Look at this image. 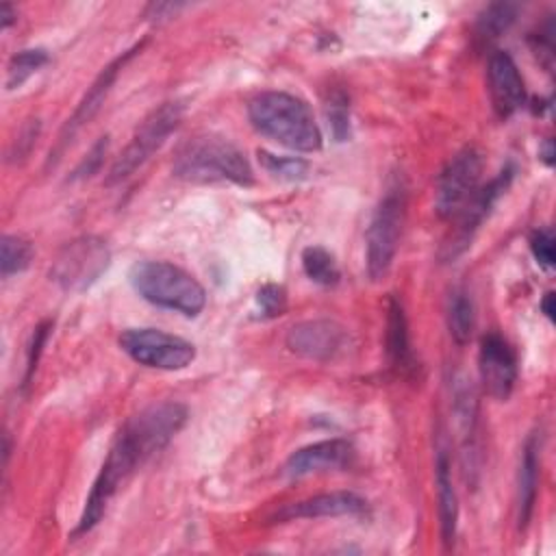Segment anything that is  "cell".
Segmentation results:
<instances>
[{
    "instance_id": "obj_22",
    "label": "cell",
    "mask_w": 556,
    "mask_h": 556,
    "mask_svg": "<svg viewBox=\"0 0 556 556\" xmlns=\"http://www.w3.org/2000/svg\"><path fill=\"white\" fill-rule=\"evenodd\" d=\"M519 7L515 2H491L478 15L476 35L480 41H493L504 35L517 20Z\"/></svg>"
},
{
    "instance_id": "obj_13",
    "label": "cell",
    "mask_w": 556,
    "mask_h": 556,
    "mask_svg": "<svg viewBox=\"0 0 556 556\" xmlns=\"http://www.w3.org/2000/svg\"><path fill=\"white\" fill-rule=\"evenodd\" d=\"M348 341V332L343 326L330 319H306L289 328L287 348L311 361H330L334 358Z\"/></svg>"
},
{
    "instance_id": "obj_32",
    "label": "cell",
    "mask_w": 556,
    "mask_h": 556,
    "mask_svg": "<svg viewBox=\"0 0 556 556\" xmlns=\"http://www.w3.org/2000/svg\"><path fill=\"white\" fill-rule=\"evenodd\" d=\"M106 150H109V137H100V139L93 143V148L85 154V159L78 163V167L74 169L72 180H83V178L93 176V174L100 169Z\"/></svg>"
},
{
    "instance_id": "obj_6",
    "label": "cell",
    "mask_w": 556,
    "mask_h": 556,
    "mask_svg": "<svg viewBox=\"0 0 556 556\" xmlns=\"http://www.w3.org/2000/svg\"><path fill=\"white\" fill-rule=\"evenodd\" d=\"M180 119H182V104L176 100L163 102L161 106L152 109L137 126L128 146L113 161L106 174V185H117L128 176H132L180 126Z\"/></svg>"
},
{
    "instance_id": "obj_11",
    "label": "cell",
    "mask_w": 556,
    "mask_h": 556,
    "mask_svg": "<svg viewBox=\"0 0 556 556\" xmlns=\"http://www.w3.org/2000/svg\"><path fill=\"white\" fill-rule=\"evenodd\" d=\"M515 176V169L508 165L504 167L497 176H493L486 185H480L478 191L473 193V198L465 204V208L454 217L456 224V232L452 237L450 243H445V252L443 258H456L458 254H463L467 250V245H471V239L476 235V230L480 228V224L484 222V217H489L491 208L495 206V202L500 200V195L508 189L510 180Z\"/></svg>"
},
{
    "instance_id": "obj_27",
    "label": "cell",
    "mask_w": 556,
    "mask_h": 556,
    "mask_svg": "<svg viewBox=\"0 0 556 556\" xmlns=\"http://www.w3.org/2000/svg\"><path fill=\"white\" fill-rule=\"evenodd\" d=\"M326 117L330 132L337 141H345L350 137V100L343 91H332L326 100Z\"/></svg>"
},
{
    "instance_id": "obj_33",
    "label": "cell",
    "mask_w": 556,
    "mask_h": 556,
    "mask_svg": "<svg viewBox=\"0 0 556 556\" xmlns=\"http://www.w3.org/2000/svg\"><path fill=\"white\" fill-rule=\"evenodd\" d=\"M182 9H185L182 2H150L143 9V17L152 24H161V22H167V20L176 17V13L182 11Z\"/></svg>"
},
{
    "instance_id": "obj_21",
    "label": "cell",
    "mask_w": 556,
    "mask_h": 556,
    "mask_svg": "<svg viewBox=\"0 0 556 556\" xmlns=\"http://www.w3.org/2000/svg\"><path fill=\"white\" fill-rule=\"evenodd\" d=\"M447 328L458 345H465L476 328V308L467 291L454 289L447 300Z\"/></svg>"
},
{
    "instance_id": "obj_4",
    "label": "cell",
    "mask_w": 556,
    "mask_h": 556,
    "mask_svg": "<svg viewBox=\"0 0 556 556\" xmlns=\"http://www.w3.org/2000/svg\"><path fill=\"white\" fill-rule=\"evenodd\" d=\"M128 280L146 302L185 317L200 315L206 304L204 287L189 271L167 261H137Z\"/></svg>"
},
{
    "instance_id": "obj_35",
    "label": "cell",
    "mask_w": 556,
    "mask_h": 556,
    "mask_svg": "<svg viewBox=\"0 0 556 556\" xmlns=\"http://www.w3.org/2000/svg\"><path fill=\"white\" fill-rule=\"evenodd\" d=\"M15 20H17V9L11 2H2L0 4V26H2V30H7Z\"/></svg>"
},
{
    "instance_id": "obj_23",
    "label": "cell",
    "mask_w": 556,
    "mask_h": 556,
    "mask_svg": "<svg viewBox=\"0 0 556 556\" xmlns=\"http://www.w3.org/2000/svg\"><path fill=\"white\" fill-rule=\"evenodd\" d=\"M302 269L308 280L321 287H334L341 278L334 256L321 245H308L302 250Z\"/></svg>"
},
{
    "instance_id": "obj_1",
    "label": "cell",
    "mask_w": 556,
    "mask_h": 556,
    "mask_svg": "<svg viewBox=\"0 0 556 556\" xmlns=\"http://www.w3.org/2000/svg\"><path fill=\"white\" fill-rule=\"evenodd\" d=\"M187 419V406L167 400L146 406L119 428L85 500L83 515L72 536L89 532L102 519L106 504L117 489L137 471V467L161 452L182 430Z\"/></svg>"
},
{
    "instance_id": "obj_16",
    "label": "cell",
    "mask_w": 556,
    "mask_h": 556,
    "mask_svg": "<svg viewBox=\"0 0 556 556\" xmlns=\"http://www.w3.org/2000/svg\"><path fill=\"white\" fill-rule=\"evenodd\" d=\"M367 510V502L354 491H330L319 493L300 502L285 504L271 519L293 521V519H319V517H345V515H361Z\"/></svg>"
},
{
    "instance_id": "obj_8",
    "label": "cell",
    "mask_w": 556,
    "mask_h": 556,
    "mask_svg": "<svg viewBox=\"0 0 556 556\" xmlns=\"http://www.w3.org/2000/svg\"><path fill=\"white\" fill-rule=\"evenodd\" d=\"M117 343L135 363L165 371L185 369L195 358L193 343L159 328H128Z\"/></svg>"
},
{
    "instance_id": "obj_34",
    "label": "cell",
    "mask_w": 556,
    "mask_h": 556,
    "mask_svg": "<svg viewBox=\"0 0 556 556\" xmlns=\"http://www.w3.org/2000/svg\"><path fill=\"white\" fill-rule=\"evenodd\" d=\"M37 135H39V119L30 122V124H26V126L22 128L20 139H15V143H13V148H11V156H13L15 161H17V156H20V159L26 156V154L30 152L33 143L37 141Z\"/></svg>"
},
{
    "instance_id": "obj_19",
    "label": "cell",
    "mask_w": 556,
    "mask_h": 556,
    "mask_svg": "<svg viewBox=\"0 0 556 556\" xmlns=\"http://www.w3.org/2000/svg\"><path fill=\"white\" fill-rule=\"evenodd\" d=\"M454 413L460 426V443H463V460L465 469L478 471L476 454H478V402L471 384H458L454 391Z\"/></svg>"
},
{
    "instance_id": "obj_12",
    "label": "cell",
    "mask_w": 556,
    "mask_h": 556,
    "mask_svg": "<svg viewBox=\"0 0 556 556\" xmlns=\"http://www.w3.org/2000/svg\"><path fill=\"white\" fill-rule=\"evenodd\" d=\"M478 374L484 391L491 397L500 402L510 397L517 382V358L502 334L489 332L482 337L478 350Z\"/></svg>"
},
{
    "instance_id": "obj_29",
    "label": "cell",
    "mask_w": 556,
    "mask_h": 556,
    "mask_svg": "<svg viewBox=\"0 0 556 556\" xmlns=\"http://www.w3.org/2000/svg\"><path fill=\"white\" fill-rule=\"evenodd\" d=\"M530 250H532L534 261L543 269H552L554 267V235H552L549 228H539V230L532 232Z\"/></svg>"
},
{
    "instance_id": "obj_31",
    "label": "cell",
    "mask_w": 556,
    "mask_h": 556,
    "mask_svg": "<svg viewBox=\"0 0 556 556\" xmlns=\"http://www.w3.org/2000/svg\"><path fill=\"white\" fill-rule=\"evenodd\" d=\"M52 330V321H41L35 330H33V337H30V343H28V352H26V374H24V387L30 384V378L35 374V367H37V361H39V354L43 350V343L48 339Z\"/></svg>"
},
{
    "instance_id": "obj_26",
    "label": "cell",
    "mask_w": 556,
    "mask_h": 556,
    "mask_svg": "<svg viewBox=\"0 0 556 556\" xmlns=\"http://www.w3.org/2000/svg\"><path fill=\"white\" fill-rule=\"evenodd\" d=\"M258 161L265 167L267 174H271L278 180H287V182H295L306 178L308 174V163L304 159L298 156H276L267 150H258Z\"/></svg>"
},
{
    "instance_id": "obj_14",
    "label": "cell",
    "mask_w": 556,
    "mask_h": 556,
    "mask_svg": "<svg viewBox=\"0 0 556 556\" xmlns=\"http://www.w3.org/2000/svg\"><path fill=\"white\" fill-rule=\"evenodd\" d=\"M486 83L493 111L506 119L526 104V85L517 63L506 50H495L486 63Z\"/></svg>"
},
{
    "instance_id": "obj_15",
    "label": "cell",
    "mask_w": 556,
    "mask_h": 556,
    "mask_svg": "<svg viewBox=\"0 0 556 556\" xmlns=\"http://www.w3.org/2000/svg\"><path fill=\"white\" fill-rule=\"evenodd\" d=\"M354 454V445L348 439H324L295 450L285 463V473L300 478L319 471L345 469L352 465Z\"/></svg>"
},
{
    "instance_id": "obj_30",
    "label": "cell",
    "mask_w": 556,
    "mask_h": 556,
    "mask_svg": "<svg viewBox=\"0 0 556 556\" xmlns=\"http://www.w3.org/2000/svg\"><path fill=\"white\" fill-rule=\"evenodd\" d=\"M530 43H532V50L539 56L541 65L547 72H552V67H554V22L547 20L545 26L530 39Z\"/></svg>"
},
{
    "instance_id": "obj_36",
    "label": "cell",
    "mask_w": 556,
    "mask_h": 556,
    "mask_svg": "<svg viewBox=\"0 0 556 556\" xmlns=\"http://www.w3.org/2000/svg\"><path fill=\"white\" fill-rule=\"evenodd\" d=\"M541 311H543V315H545L549 321H554V317H556V298H554V291H547V293L543 295V300H541Z\"/></svg>"
},
{
    "instance_id": "obj_20",
    "label": "cell",
    "mask_w": 556,
    "mask_h": 556,
    "mask_svg": "<svg viewBox=\"0 0 556 556\" xmlns=\"http://www.w3.org/2000/svg\"><path fill=\"white\" fill-rule=\"evenodd\" d=\"M387 358L397 371L413 369V350L408 337V319L397 298H389L387 306Z\"/></svg>"
},
{
    "instance_id": "obj_2",
    "label": "cell",
    "mask_w": 556,
    "mask_h": 556,
    "mask_svg": "<svg viewBox=\"0 0 556 556\" xmlns=\"http://www.w3.org/2000/svg\"><path fill=\"white\" fill-rule=\"evenodd\" d=\"M250 124L267 139L295 150L315 152L321 148V130L311 106L287 91H261L248 102Z\"/></svg>"
},
{
    "instance_id": "obj_24",
    "label": "cell",
    "mask_w": 556,
    "mask_h": 556,
    "mask_svg": "<svg viewBox=\"0 0 556 556\" xmlns=\"http://www.w3.org/2000/svg\"><path fill=\"white\" fill-rule=\"evenodd\" d=\"M48 63V52L43 48H26L11 56L7 65V89H20L33 74H37Z\"/></svg>"
},
{
    "instance_id": "obj_17",
    "label": "cell",
    "mask_w": 556,
    "mask_h": 556,
    "mask_svg": "<svg viewBox=\"0 0 556 556\" xmlns=\"http://www.w3.org/2000/svg\"><path fill=\"white\" fill-rule=\"evenodd\" d=\"M539 437L532 432L521 450V463H519V473H517V526L519 530H526L534 502H536V486H539Z\"/></svg>"
},
{
    "instance_id": "obj_28",
    "label": "cell",
    "mask_w": 556,
    "mask_h": 556,
    "mask_svg": "<svg viewBox=\"0 0 556 556\" xmlns=\"http://www.w3.org/2000/svg\"><path fill=\"white\" fill-rule=\"evenodd\" d=\"M256 306L261 311V317H278L287 308V291L280 285L267 282L256 291Z\"/></svg>"
},
{
    "instance_id": "obj_5",
    "label": "cell",
    "mask_w": 556,
    "mask_h": 556,
    "mask_svg": "<svg viewBox=\"0 0 556 556\" xmlns=\"http://www.w3.org/2000/svg\"><path fill=\"white\" fill-rule=\"evenodd\" d=\"M404 217H406V182L402 176H391L367 228L365 265L371 280H380L389 274L397 252Z\"/></svg>"
},
{
    "instance_id": "obj_7",
    "label": "cell",
    "mask_w": 556,
    "mask_h": 556,
    "mask_svg": "<svg viewBox=\"0 0 556 556\" xmlns=\"http://www.w3.org/2000/svg\"><path fill=\"white\" fill-rule=\"evenodd\" d=\"M111 265L109 245L93 235L67 241L52 261L50 278L65 291L89 289Z\"/></svg>"
},
{
    "instance_id": "obj_10",
    "label": "cell",
    "mask_w": 556,
    "mask_h": 556,
    "mask_svg": "<svg viewBox=\"0 0 556 556\" xmlns=\"http://www.w3.org/2000/svg\"><path fill=\"white\" fill-rule=\"evenodd\" d=\"M141 46H143V43H135L130 50H126L122 56L113 59V61L98 74V78L91 83V87L87 89V93L83 96V100L78 102V106L74 109V113L67 117L65 126L61 128V132H59V137H56V143H54V148L50 150V156H48V161H46V167H50V165L54 167L56 161L63 156L65 148H67V146L72 143V139L76 137V132H78L85 124H89V122L93 119V115H96V113L100 111V106L104 104V100H106V96H109V91H111V87H113V83H115L119 70L135 56V52L141 50Z\"/></svg>"
},
{
    "instance_id": "obj_37",
    "label": "cell",
    "mask_w": 556,
    "mask_h": 556,
    "mask_svg": "<svg viewBox=\"0 0 556 556\" xmlns=\"http://www.w3.org/2000/svg\"><path fill=\"white\" fill-rule=\"evenodd\" d=\"M539 156H541V161H543L547 167L554 165V141H552V139H545V141L541 143Z\"/></svg>"
},
{
    "instance_id": "obj_3",
    "label": "cell",
    "mask_w": 556,
    "mask_h": 556,
    "mask_svg": "<svg viewBox=\"0 0 556 556\" xmlns=\"http://www.w3.org/2000/svg\"><path fill=\"white\" fill-rule=\"evenodd\" d=\"M172 172L187 182H232L239 187L254 182V172L245 154L219 135L185 139L174 152Z\"/></svg>"
},
{
    "instance_id": "obj_18",
    "label": "cell",
    "mask_w": 556,
    "mask_h": 556,
    "mask_svg": "<svg viewBox=\"0 0 556 556\" xmlns=\"http://www.w3.org/2000/svg\"><path fill=\"white\" fill-rule=\"evenodd\" d=\"M434 482H437V495H439L441 541H443L445 549H452L454 541H456V526H458V497H456V491H454V484H452L450 456L443 447L437 450Z\"/></svg>"
},
{
    "instance_id": "obj_25",
    "label": "cell",
    "mask_w": 556,
    "mask_h": 556,
    "mask_svg": "<svg viewBox=\"0 0 556 556\" xmlns=\"http://www.w3.org/2000/svg\"><path fill=\"white\" fill-rule=\"evenodd\" d=\"M33 261V245L20 235H4L0 243V274L11 278L13 274L24 271Z\"/></svg>"
},
{
    "instance_id": "obj_9",
    "label": "cell",
    "mask_w": 556,
    "mask_h": 556,
    "mask_svg": "<svg viewBox=\"0 0 556 556\" xmlns=\"http://www.w3.org/2000/svg\"><path fill=\"white\" fill-rule=\"evenodd\" d=\"M482 154L476 148H463L441 169L434 189V208L443 219H454L482 185Z\"/></svg>"
}]
</instances>
